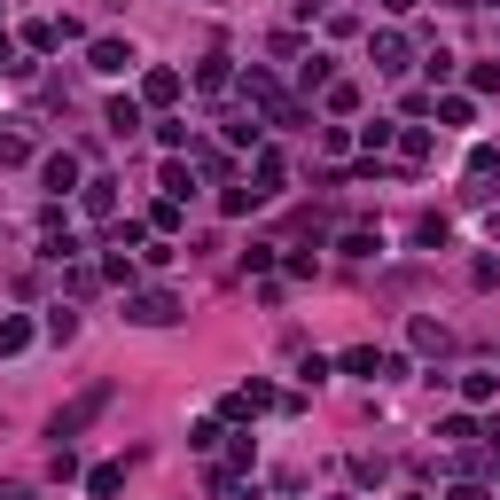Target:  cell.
<instances>
[{"label": "cell", "instance_id": "obj_6", "mask_svg": "<svg viewBox=\"0 0 500 500\" xmlns=\"http://www.w3.org/2000/svg\"><path fill=\"white\" fill-rule=\"evenodd\" d=\"M39 180H47L55 195H71V188H78V156H47V165H39Z\"/></svg>", "mask_w": 500, "mask_h": 500}, {"label": "cell", "instance_id": "obj_2", "mask_svg": "<svg viewBox=\"0 0 500 500\" xmlns=\"http://www.w3.org/2000/svg\"><path fill=\"white\" fill-rule=\"evenodd\" d=\"M243 95L258 102V110H266L274 125H297V117H305V110H297V102H289V95H282V86H274L266 71H250V78H243Z\"/></svg>", "mask_w": 500, "mask_h": 500}, {"label": "cell", "instance_id": "obj_7", "mask_svg": "<svg viewBox=\"0 0 500 500\" xmlns=\"http://www.w3.org/2000/svg\"><path fill=\"white\" fill-rule=\"evenodd\" d=\"M78 204H86L95 219H110V212H117V180H86V188H78Z\"/></svg>", "mask_w": 500, "mask_h": 500}, {"label": "cell", "instance_id": "obj_1", "mask_svg": "<svg viewBox=\"0 0 500 500\" xmlns=\"http://www.w3.org/2000/svg\"><path fill=\"white\" fill-rule=\"evenodd\" d=\"M102 406H110V384H95V391H78V399L63 406L55 423H47V438H55V445H71L78 430H86V423H95V415H102Z\"/></svg>", "mask_w": 500, "mask_h": 500}, {"label": "cell", "instance_id": "obj_8", "mask_svg": "<svg viewBox=\"0 0 500 500\" xmlns=\"http://www.w3.org/2000/svg\"><path fill=\"white\" fill-rule=\"evenodd\" d=\"M117 485H125V462H102V469H86V493H95V500H110Z\"/></svg>", "mask_w": 500, "mask_h": 500}, {"label": "cell", "instance_id": "obj_19", "mask_svg": "<svg viewBox=\"0 0 500 500\" xmlns=\"http://www.w3.org/2000/svg\"><path fill=\"white\" fill-rule=\"evenodd\" d=\"M0 500H32V493H24V485H0Z\"/></svg>", "mask_w": 500, "mask_h": 500}, {"label": "cell", "instance_id": "obj_5", "mask_svg": "<svg viewBox=\"0 0 500 500\" xmlns=\"http://www.w3.org/2000/svg\"><path fill=\"white\" fill-rule=\"evenodd\" d=\"M367 47H375V71H406V39L399 32H375Z\"/></svg>", "mask_w": 500, "mask_h": 500}, {"label": "cell", "instance_id": "obj_18", "mask_svg": "<svg viewBox=\"0 0 500 500\" xmlns=\"http://www.w3.org/2000/svg\"><path fill=\"white\" fill-rule=\"evenodd\" d=\"M0 71H24V63H16V39H8V32H0Z\"/></svg>", "mask_w": 500, "mask_h": 500}, {"label": "cell", "instance_id": "obj_11", "mask_svg": "<svg viewBox=\"0 0 500 500\" xmlns=\"http://www.w3.org/2000/svg\"><path fill=\"white\" fill-rule=\"evenodd\" d=\"M250 188H258V195H274V188H282V156H274V149L258 156V173H250Z\"/></svg>", "mask_w": 500, "mask_h": 500}, {"label": "cell", "instance_id": "obj_4", "mask_svg": "<svg viewBox=\"0 0 500 500\" xmlns=\"http://www.w3.org/2000/svg\"><path fill=\"white\" fill-rule=\"evenodd\" d=\"M86 63H95V71H125V63H134V47H125V39H95V47H86Z\"/></svg>", "mask_w": 500, "mask_h": 500}, {"label": "cell", "instance_id": "obj_10", "mask_svg": "<svg viewBox=\"0 0 500 500\" xmlns=\"http://www.w3.org/2000/svg\"><path fill=\"white\" fill-rule=\"evenodd\" d=\"M180 95V71H149L141 78V102H173Z\"/></svg>", "mask_w": 500, "mask_h": 500}, {"label": "cell", "instance_id": "obj_15", "mask_svg": "<svg viewBox=\"0 0 500 500\" xmlns=\"http://www.w3.org/2000/svg\"><path fill=\"white\" fill-rule=\"evenodd\" d=\"M32 345V321H0V352H24Z\"/></svg>", "mask_w": 500, "mask_h": 500}, {"label": "cell", "instance_id": "obj_9", "mask_svg": "<svg viewBox=\"0 0 500 500\" xmlns=\"http://www.w3.org/2000/svg\"><path fill=\"white\" fill-rule=\"evenodd\" d=\"M345 367H352V375H367V384H384V352H375V345L345 352Z\"/></svg>", "mask_w": 500, "mask_h": 500}, {"label": "cell", "instance_id": "obj_16", "mask_svg": "<svg viewBox=\"0 0 500 500\" xmlns=\"http://www.w3.org/2000/svg\"><path fill=\"white\" fill-rule=\"evenodd\" d=\"M32 156V134H0V165H24Z\"/></svg>", "mask_w": 500, "mask_h": 500}, {"label": "cell", "instance_id": "obj_14", "mask_svg": "<svg viewBox=\"0 0 500 500\" xmlns=\"http://www.w3.org/2000/svg\"><path fill=\"white\" fill-rule=\"evenodd\" d=\"M195 86H204V95H219V86H227V55L204 63V71H195Z\"/></svg>", "mask_w": 500, "mask_h": 500}, {"label": "cell", "instance_id": "obj_17", "mask_svg": "<svg viewBox=\"0 0 500 500\" xmlns=\"http://www.w3.org/2000/svg\"><path fill=\"white\" fill-rule=\"evenodd\" d=\"M438 438H454V445H469V438H477V423H469V415H445V423H438Z\"/></svg>", "mask_w": 500, "mask_h": 500}, {"label": "cell", "instance_id": "obj_12", "mask_svg": "<svg viewBox=\"0 0 500 500\" xmlns=\"http://www.w3.org/2000/svg\"><path fill=\"white\" fill-rule=\"evenodd\" d=\"M110 134H141V102H125V95L110 102Z\"/></svg>", "mask_w": 500, "mask_h": 500}, {"label": "cell", "instance_id": "obj_3", "mask_svg": "<svg viewBox=\"0 0 500 500\" xmlns=\"http://www.w3.org/2000/svg\"><path fill=\"white\" fill-rule=\"evenodd\" d=\"M125 321H141V328H165V321H180V297H173V289H141L134 305H125Z\"/></svg>", "mask_w": 500, "mask_h": 500}, {"label": "cell", "instance_id": "obj_13", "mask_svg": "<svg viewBox=\"0 0 500 500\" xmlns=\"http://www.w3.org/2000/svg\"><path fill=\"white\" fill-rule=\"evenodd\" d=\"M445 345H454V336H445L438 321H415V352H445Z\"/></svg>", "mask_w": 500, "mask_h": 500}]
</instances>
